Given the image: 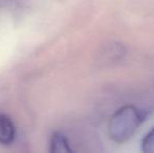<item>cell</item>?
Instances as JSON below:
<instances>
[{
	"label": "cell",
	"instance_id": "cell-1",
	"mask_svg": "<svg viewBox=\"0 0 154 153\" xmlns=\"http://www.w3.org/2000/svg\"><path fill=\"white\" fill-rule=\"evenodd\" d=\"M144 120V112L134 105L128 104L120 107L109 120L108 132L110 139L116 143L128 141L135 133Z\"/></svg>",
	"mask_w": 154,
	"mask_h": 153
},
{
	"label": "cell",
	"instance_id": "cell-2",
	"mask_svg": "<svg viewBox=\"0 0 154 153\" xmlns=\"http://www.w3.org/2000/svg\"><path fill=\"white\" fill-rule=\"evenodd\" d=\"M16 136V128L8 115L0 113V144L10 145Z\"/></svg>",
	"mask_w": 154,
	"mask_h": 153
},
{
	"label": "cell",
	"instance_id": "cell-3",
	"mask_svg": "<svg viewBox=\"0 0 154 153\" xmlns=\"http://www.w3.org/2000/svg\"><path fill=\"white\" fill-rule=\"evenodd\" d=\"M48 153H73L67 137L61 132H54L49 137Z\"/></svg>",
	"mask_w": 154,
	"mask_h": 153
},
{
	"label": "cell",
	"instance_id": "cell-4",
	"mask_svg": "<svg viewBox=\"0 0 154 153\" xmlns=\"http://www.w3.org/2000/svg\"><path fill=\"white\" fill-rule=\"evenodd\" d=\"M142 151L143 153H154V127L143 139Z\"/></svg>",
	"mask_w": 154,
	"mask_h": 153
}]
</instances>
